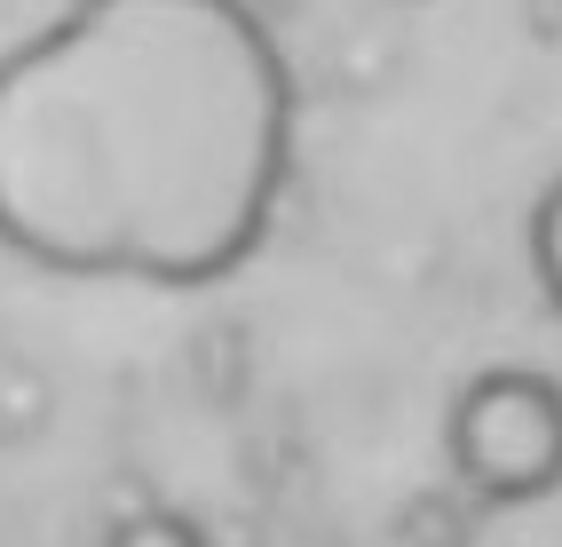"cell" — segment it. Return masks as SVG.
Wrapping results in <instances>:
<instances>
[{"mask_svg":"<svg viewBox=\"0 0 562 547\" xmlns=\"http://www.w3.org/2000/svg\"><path fill=\"white\" fill-rule=\"evenodd\" d=\"M103 547H206V532L182 516V507H135L103 532Z\"/></svg>","mask_w":562,"mask_h":547,"instance_id":"4","label":"cell"},{"mask_svg":"<svg viewBox=\"0 0 562 547\" xmlns=\"http://www.w3.org/2000/svg\"><path fill=\"white\" fill-rule=\"evenodd\" d=\"M443 453L452 477L483 507H522L562 484V381L531 365H492L452 397L443 421Z\"/></svg>","mask_w":562,"mask_h":547,"instance_id":"2","label":"cell"},{"mask_svg":"<svg viewBox=\"0 0 562 547\" xmlns=\"http://www.w3.org/2000/svg\"><path fill=\"white\" fill-rule=\"evenodd\" d=\"M531 270H539V294L562 310V175L539 191L531 206Z\"/></svg>","mask_w":562,"mask_h":547,"instance_id":"3","label":"cell"},{"mask_svg":"<svg viewBox=\"0 0 562 547\" xmlns=\"http://www.w3.org/2000/svg\"><path fill=\"white\" fill-rule=\"evenodd\" d=\"M293 182V71L246 0H71L0 56V246L48 278L222 286Z\"/></svg>","mask_w":562,"mask_h":547,"instance_id":"1","label":"cell"}]
</instances>
